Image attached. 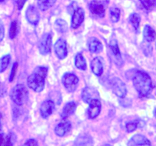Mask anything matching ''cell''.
<instances>
[{
	"mask_svg": "<svg viewBox=\"0 0 156 146\" xmlns=\"http://www.w3.org/2000/svg\"><path fill=\"white\" fill-rule=\"evenodd\" d=\"M140 2L146 10H151L156 6V0H140Z\"/></svg>",
	"mask_w": 156,
	"mask_h": 146,
	"instance_id": "cell-30",
	"label": "cell"
},
{
	"mask_svg": "<svg viewBox=\"0 0 156 146\" xmlns=\"http://www.w3.org/2000/svg\"><path fill=\"white\" fill-rule=\"evenodd\" d=\"M55 109V103L53 100H48L43 102L40 107V112L44 119H47L54 112Z\"/></svg>",
	"mask_w": 156,
	"mask_h": 146,
	"instance_id": "cell-10",
	"label": "cell"
},
{
	"mask_svg": "<svg viewBox=\"0 0 156 146\" xmlns=\"http://www.w3.org/2000/svg\"><path fill=\"white\" fill-rule=\"evenodd\" d=\"M5 94V89L2 83H0V97L3 96Z\"/></svg>",
	"mask_w": 156,
	"mask_h": 146,
	"instance_id": "cell-36",
	"label": "cell"
},
{
	"mask_svg": "<svg viewBox=\"0 0 156 146\" xmlns=\"http://www.w3.org/2000/svg\"><path fill=\"white\" fill-rule=\"evenodd\" d=\"M85 12L82 8H77L73 13L71 19V27L73 28H77L84 21Z\"/></svg>",
	"mask_w": 156,
	"mask_h": 146,
	"instance_id": "cell-11",
	"label": "cell"
},
{
	"mask_svg": "<svg viewBox=\"0 0 156 146\" xmlns=\"http://www.w3.org/2000/svg\"><path fill=\"white\" fill-rule=\"evenodd\" d=\"M52 36L50 33L44 34L39 40L38 49L40 54L42 55H48L51 50Z\"/></svg>",
	"mask_w": 156,
	"mask_h": 146,
	"instance_id": "cell-6",
	"label": "cell"
},
{
	"mask_svg": "<svg viewBox=\"0 0 156 146\" xmlns=\"http://www.w3.org/2000/svg\"><path fill=\"white\" fill-rule=\"evenodd\" d=\"M48 68L43 66L37 67L33 73L27 80V84L29 88L37 93H40L44 90V80L47 77Z\"/></svg>",
	"mask_w": 156,
	"mask_h": 146,
	"instance_id": "cell-2",
	"label": "cell"
},
{
	"mask_svg": "<svg viewBox=\"0 0 156 146\" xmlns=\"http://www.w3.org/2000/svg\"><path fill=\"white\" fill-rule=\"evenodd\" d=\"M90 106L87 109V115L90 119H95L100 114L101 111V103L100 100H93L89 103Z\"/></svg>",
	"mask_w": 156,
	"mask_h": 146,
	"instance_id": "cell-14",
	"label": "cell"
},
{
	"mask_svg": "<svg viewBox=\"0 0 156 146\" xmlns=\"http://www.w3.org/2000/svg\"><path fill=\"white\" fill-rule=\"evenodd\" d=\"M4 36H5V28H4L3 23L0 19V42L3 40Z\"/></svg>",
	"mask_w": 156,
	"mask_h": 146,
	"instance_id": "cell-33",
	"label": "cell"
},
{
	"mask_svg": "<svg viewBox=\"0 0 156 146\" xmlns=\"http://www.w3.org/2000/svg\"><path fill=\"white\" fill-rule=\"evenodd\" d=\"M2 129V124H1V120H0V130Z\"/></svg>",
	"mask_w": 156,
	"mask_h": 146,
	"instance_id": "cell-37",
	"label": "cell"
},
{
	"mask_svg": "<svg viewBox=\"0 0 156 146\" xmlns=\"http://www.w3.org/2000/svg\"><path fill=\"white\" fill-rule=\"evenodd\" d=\"M90 67L93 73L96 76H101L103 73V67H104L103 58H101V57H96V58H94L93 59L92 62H91Z\"/></svg>",
	"mask_w": 156,
	"mask_h": 146,
	"instance_id": "cell-13",
	"label": "cell"
},
{
	"mask_svg": "<svg viewBox=\"0 0 156 146\" xmlns=\"http://www.w3.org/2000/svg\"><path fill=\"white\" fill-rule=\"evenodd\" d=\"M154 116H156V108H155V109H154Z\"/></svg>",
	"mask_w": 156,
	"mask_h": 146,
	"instance_id": "cell-38",
	"label": "cell"
},
{
	"mask_svg": "<svg viewBox=\"0 0 156 146\" xmlns=\"http://www.w3.org/2000/svg\"><path fill=\"white\" fill-rule=\"evenodd\" d=\"M144 39L146 42H152L156 37V33L154 30L150 25H146L144 27L143 30Z\"/></svg>",
	"mask_w": 156,
	"mask_h": 146,
	"instance_id": "cell-21",
	"label": "cell"
},
{
	"mask_svg": "<svg viewBox=\"0 0 156 146\" xmlns=\"http://www.w3.org/2000/svg\"><path fill=\"white\" fill-rule=\"evenodd\" d=\"M88 48L91 53L99 54L103 52V47L101 42L97 38V37H90L87 41Z\"/></svg>",
	"mask_w": 156,
	"mask_h": 146,
	"instance_id": "cell-17",
	"label": "cell"
},
{
	"mask_svg": "<svg viewBox=\"0 0 156 146\" xmlns=\"http://www.w3.org/2000/svg\"><path fill=\"white\" fill-rule=\"evenodd\" d=\"M109 3V0H92L90 4L91 13L97 17H103Z\"/></svg>",
	"mask_w": 156,
	"mask_h": 146,
	"instance_id": "cell-4",
	"label": "cell"
},
{
	"mask_svg": "<svg viewBox=\"0 0 156 146\" xmlns=\"http://www.w3.org/2000/svg\"><path fill=\"white\" fill-rule=\"evenodd\" d=\"M78 83H79V79L73 73H67L62 77V84L69 93H73L75 91Z\"/></svg>",
	"mask_w": 156,
	"mask_h": 146,
	"instance_id": "cell-7",
	"label": "cell"
},
{
	"mask_svg": "<svg viewBox=\"0 0 156 146\" xmlns=\"http://www.w3.org/2000/svg\"><path fill=\"white\" fill-rule=\"evenodd\" d=\"M25 16H26V19L28 22L31 25H36L38 23L39 19H40V15H39L37 9L34 5L28 6V8L26 10Z\"/></svg>",
	"mask_w": 156,
	"mask_h": 146,
	"instance_id": "cell-12",
	"label": "cell"
},
{
	"mask_svg": "<svg viewBox=\"0 0 156 146\" xmlns=\"http://www.w3.org/2000/svg\"><path fill=\"white\" fill-rule=\"evenodd\" d=\"M139 123H140V121H139V120L129 122V123H127L126 126V131L128 132H133V131H135L138 127H139Z\"/></svg>",
	"mask_w": 156,
	"mask_h": 146,
	"instance_id": "cell-31",
	"label": "cell"
},
{
	"mask_svg": "<svg viewBox=\"0 0 156 146\" xmlns=\"http://www.w3.org/2000/svg\"><path fill=\"white\" fill-rule=\"evenodd\" d=\"M55 52L59 59H64L67 57V42H66V41L64 39L60 38L57 41L56 43L55 44Z\"/></svg>",
	"mask_w": 156,
	"mask_h": 146,
	"instance_id": "cell-9",
	"label": "cell"
},
{
	"mask_svg": "<svg viewBox=\"0 0 156 146\" xmlns=\"http://www.w3.org/2000/svg\"><path fill=\"white\" fill-rule=\"evenodd\" d=\"M57 0H37V5L41 11H46L51 8L55 4Z\"/></svg>",
	"mask_w": 156,
	"mask_h": 146,
	"instance_id": "cell-22",
	"label": "cell"
},
{
	"mask_svg": "<svg viewBox=\"0 0 156 146\" xmlns=\"http://www.w3.org/2000/svg\"><path fill=\"white\" fill-rule=\"evenodd\" d=\"M76 109V103L75 102L71 101L68 102L65 104V106L63 108L62 112H61V117L63 119H66L67 117L70 116L74 113L75 110Z\"/></svg>",
	"mask_w": 156,
	"mask_h": 146,
	"instance_id": "cell-20",
	"label": "cell"
},
{
	"mask_svg": "<svg viewBox=\"0 0 156 146\" xmlns=\"http://www.w3.org/2000/svg\"><path fill=\"white\" fill-rule=\"evenodd\" d=\"M11 61V56L9 55H6L2 56L0 58V73L5 71L9 65Z\"/></svg>",
	"mask_w": 156,
	"mask_h": 146,
	"instance_id": "cell-25",
	"label": "cell"
},
{
	"mask_svg": "<svg viewBox=\"0 0 156 146\" xmlns=\"http://www.w3.org/2000/svg\"><path fill=\"white\" fill-rule=\"evenodd\" d=\"M18 31H19V25H18L17 21H13L11 23L9 28V37L13 39L17 35Z\"/></svg>",
	"mask_w": 156,
	"mask_h": 146,
	"instance_id": "cell-29",
	"label": "cell"
},
{
	"mask_svg": "<svg viewBox=\"0 0 156 146\" xmlns=\"http://www.w3.org/2000/svg\"><path fill=\"white\" fill-rule=\"evenodd\" d=\"M17 67H18V64L16 62L14 63V64H13L12 66V71L11 73H10V76H9L10 82H12V81L13 80V79H14L15 75H16V70H17Z\"/></svg>",
	"mask_w": 156,
	"mask_h": 146,
	"instance_id": "cell-32",
	"label": "cell"
},
{
	"mask_svg": "<svg viewBox=\"0 0 156 146\" xmlns=\"http://www.w3.org/2000/svg\"><path fill=\"white\" fill-rule=\"evenodd\" d=\"M133 85L142 97H147L153 90L152 81L149 75L142 70H138L133 75Z\"/></svg>",
	"mask_w": 156,
	"mask_h": 146,
	"instance_id": "cell-1",
	"label": "cell"
},
{
	"mask_svg": "<svg viewBox=\"0 0 156 146\" xmlns=\"http://www.w3.org/2000/svg\"><path fill=\"white\" fill-rule=\"evenodd\" d=\"M109 49H110L111 52H112V55H113L114 58H115V64H118V65H120L122 62V57H121L119 45H118L116 40L112 39V40L110 41V42H109Z\"/></svg>",
	"mask_w": 156,
	"mask_h": 146,
	"instance_id": "cell-18",
	"label": "cell"
},
{
	"mask_svg": "<svg viewBox=\"0 0 156 146\" xmlns=\"http://www.w3.org/2000/svg\"><path fill=\"white\" fill-rule=\"evenodd\" d=\"M3 1H5V0H0V2H3Z\"/></svg>",
	"mask_w": 156,
	"mask_h": 146,
	"instance_id": "cell-39",
	"label": "cell"
},
{
	"mask_svg": "<svg viewBox=\"0 0 156 146\" xmlns=\"http://www.w3.org/2000/svg\"><path fill=\"white\" fill-rule=\"evenodd\" d=\"M110 87L112 92L119 96V98H124L126 96V86L122 80L118 77H113L110 81Z\"/></svg>",
	"mask_w": 156,
	"mask_h": 146,
	"instance_id": "cell-5",
	"label": "cell"
},
{
	"mask_svg": "<svg viewBox=\"0 0 156 146\" xmlns=\"http://www.w3.org/2000/svg\"><path fill=\"white\" fill-rule=\"evenodd\" d=\"M81 96L83 101L88 104L93 100H100V94H99L98 90L92 87H87L83 89Z\"/></svg>",
	"mask_w": 156,
	"mask_h": 146,
	"instance_id": "cell-8",
	"label": "cell"
},
{
	"mask_svg": "<svg viewBox=\"0 0 156 146\" xmlns=\"http://www.w3.org/2000/svg\"><path fill=\"white\" fill-rule=\"evenodd\" d=\"M12 100L18 106L25 104L28 99V92L26 87L23 84H17L10 92Z\"/></svg>",
	"mask_w": 156,
	"mask_h": 146,
	"instance_id": "cell-3",
	"label": "cell"
},
{
	"mask_svg": "<svg viewBox=\"0 0 156 146\" xmlns=\"http://www.w3.org/2000/svg\"><path fill=\"white\" fill-rule=\"evenodd\" d=\"M27 0H17V2H16V3H17V6H18V9H19V10H21L22 9V7L24 6V5H25V2H26Z\"/></svg>",
	"mask_w": 156,
	"mask_h": 146,
	"instance_id": "cell-35",
	"label": "cell"
},
{
	"mask_svg": "<svg viewBox=\"0 0 156 146\" xmlns=\"http://www.w3.org/2000/svg\"><path fill=\"white\" fill-rule=\"evenodd\" d=\"M55 28L58 32L64 33L67 31V24L63 19H58L55 22Z\"/></svg>",
	"mask_w": 156,
	"mask_h": 146,
	"instance_id": "cell-27",
	"label": "cell"
},
{
	"mask_svg": "<svg viewBox=\"0 0 156 146\" xmlns=\"http://www.w3.org/2000/svg\"><path fill=\"white\" fill-rule=\"evenodd\" d=\"M71 129V124L67 120L64 119L61 122H60L55 129V132L58 136L63 137L69 132Z\"/></svg>",
	"mask_w": 156,
	"mask_h": 146,
	"instance_id": "cell-15",
	"label": "cell"
},
{
	"mask_svg": "<svg viewBox=\"0 0 156 146\" xmlns=\"http://www.w3.org/2000/svg\"><path fill=\"white\" fill-rule=\"evenodd\" d=\"M109 16L112 22H117L120 18V10L116 7H112L109 9Z\"/></svg>",
	"mask_w": 156,
	"mask_h": 146,
	"instance_id": "cell-28",
	"label": "cell"
},
{
	"mask_svg": "<svg viewBox=\"0 0 156 146\" xmlns=\"http://www.w3.org/2000/svg\"><path fill=\"white\" fill-rule=\"evenodd\" d=\"M92 138L87 135H80L77 137V138L75 141V144L76 145H87V144H92Z\"/></svg>",
	"mask_w": 156,
	"mask_h": 146,
	"instance_id": "cell-26",
	"label": "cell"
},
{
	"mask_svg": "<svg viewBox=\"0 0 156 146\" xmlns=\"http://www.w3.org/2000/svg\"><path fill=\"white\" fill-rule=\"evenodd\" d=\"M25 145L35 146V145H37V141L34 139H29L25 143Z\"/></svg>",
	"mask_w": 156,
	"mask_h": 146,
	"instance_id": "cell-34",
	"label": "cell"
},
{
	"mask_svg": "<svg viewBox=\"0 0 156 146\" xmlns=\"http://www.w3.org/2000/svg\"><path fill=\"white\" fill-rule=\"evenodd\" d=\"M75 65L78 69L85 70L87 69V62L81 54H77L75 57Z\"/></svg>",
	"mask_w": 156,
	"mask_h": 146,
	"instance_id": "cell-24",
	"label": "cell"
},
{
	"mask_svg": "<svg viewBox=\"0 0 156 146\" xmlns=\"http://www.w3.org/2000/svg\"><path fill=\"white\" fill-rule=\"evenodd\" d=\"M129 21L133 26L135 31L137 33L139 32V25H140V16H139V15L137 13H133V14L130 15Z\"/></svg>",
	"mask_w": 156,
	"mask_h": 146,
	"instance_id": "cell-23",
	"label": "cell"
},
{
	"mask_svg": "<svg viewBox=\"0 0 156 146\" xmlns=\"http://www.w3.org/2000/svg\"><path fill=\"white\" fill-rule=\"evenodd\" d=\"M129 146H139V145H151L149 140L142 135H135L132 137L127 143Z\"/></svg>",
	"mask_w": 156,
	"mask_h": 146,
	"instance_id": "cell-16",
	"label": "cell"
},
{
	"mask_svg": "<svg viewBox=\"0 0 156 146\" xmlns=\"http://www.w3.org/2000/svg\"><path fill=\"white\" fill-rule=\"evenodd\" d=\"M16 141V136L13 133H0V146H12Z\"/></svg>",
	"mask_w": 156,
	"mask_h": 146,
	"instance_id": "cell-19",
	"label": "cell"
}]
</instances>
